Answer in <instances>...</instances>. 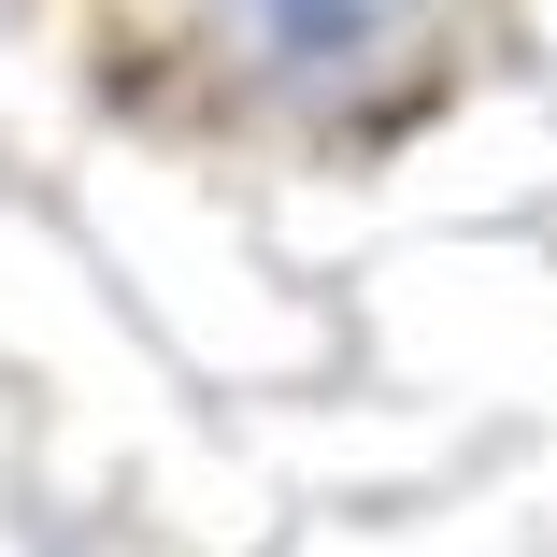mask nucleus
Returning <instances> with one entry per match:
<instances>
[{
	"label": "nucleus",
	"mask_w": 557,
	"mask_h": 557,
	"mask_svg": "<svg viewBox=\"0 0 557 557\" xmlns=\"http://www.w3.org/2000/svg\"><path fill=\"white\" fill-rule=\"evenodd\" d=\"M486 58V0H144V86H200L244 129L386 144Z\"/></svg>",
	"instance_id": "obj_1"
}]
</instances>
